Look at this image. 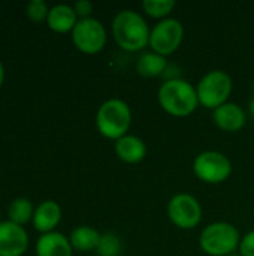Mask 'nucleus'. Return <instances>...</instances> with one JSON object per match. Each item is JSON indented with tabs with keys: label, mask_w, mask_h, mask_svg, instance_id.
Segmentation results:
<instances>
[{
	"label": "nucleus",
	"mask_w": 254,
	"mask_h": 256,
	"mask_svg": "<svg viewBox=\"0 0 254 256\" xmlns=\"http://www.w3.org/2000/svg\"><path fill=\"white\" fill-rule=\"evenodd\" d=\"M151 28L141 12L120 10L112 20V36L117 45L127 52H139L150 44Z\"/></svg>",
	"instance_id": "f257e3e1"
},
{
	"label": "nucleus",
	"mask_w": 254,
	"mask_h": 256,
	"mask_svg": "<svg viewBox=\"0 0 254 256\" xmlns=\"http://www.w3.org/2000/svg\"><path fill=\"white\" fill-rule=\"evenodd\" d=\"M159 105L172 117H187L199 105L196 87L184 78L166 80L157 92Z\"/></svg>",
	"instance_id": "f03ea898"
},
{
	"label": "nucleus",
	"mask_w": 254,
	"mask_h": 256,
	"mask_svg": "<svg viewBox=\"0 0 254 256\" xmlns=\"http://www.w3.org/2000/svg\"><path fill=\"white\" fill-rule=\"evenodd\" d=\"M132 118L129 104L120 98H111L99 106L96 114V128L102 136L117 141L129 134Z\"/></svg>",
	"instance_id": "7ed1b4c3"
},
{
	"label": "nucleus",
	"mask_w": 254,
	"mask_h": 256,
	"mask_svg": "<svg viewBox=\"0 0 254 256\" xmlns=\"http://www.w3.org/2000/svg\"><path fill=\"white\" fill-rule=\"evenodd\" d=\"M241 234L229 222H213L199 236V246L208 256H229L240 249Z\"/></svg>",
	"instance_id": "20e7f679"
},
{
	"label": "nucleus",
	"mask_w": 254,
	"mask_h": 256,
	"mask_svg": "<svg viewBox=\"0 0 254 256\" xmlns=\"http://www.w3.org/2000/svg\"><path fill=\"white\" fill-rule=\"evenodd\" d=\"M232 88L234 81L231 75L222 69H213L207 72L196 86L199 105L214 111L216 108L229 102Z\"/></svg>",
	"instance_id": "39448f33"
},
{
	"label": "nucleus",
	"mask_w": 254,
	"mask_h": 256,
	"mask_svg": "<svg viewBox=\"0 0 254 256\" xmlns=\"http://www.w3.org/2000/svg\"><path fill=\"white\" fill-rule=\"evenodd\" d=\"M231 159L217 150H205L193 160L195 176L207 184L225 183L232 174Z\"/></svg>",
	"instance_id": "423d86ee"
},
{
	"label": "nucleus",
	"mask_w": 254,
	"mask_h": 256,
	"mask_svg": "<svg viewBox=\"0 0 254 256\" xmlns=\"http://www.w3.org/2000/svg\"><path fill=\"white\" fill-rule=\"evenodd\" d=\"M184 39V26L177 18H165L159 21L150 33L148 46L151 51L168 57L174 54L183 44Z\"/></svg>",
	"instance_id": "0eeeda50"
},
{
	"label": "nucleus",
	"mask_w": 254,
	"mask_h": 256,
	"mask_svg": "<svg viewBox=\"0 0 254 256\" xmlns=\"http://www.w3.org/2000/svg\"><path fill=\"white\" fill-rule=\"evenodd\" d=\"M168 218L180 230H193L202 220L201 202L190 194H177L168 202Z\"/></svg>",
	"instance_id": "6e6552de"
},
{
	"label": "nucleus",
	"mask_w": 254,
	"mask_h": 256,
	"mask_svg": "<svg viewBox=\"0 0 254 256\" xmlns=\"http://www.w3.org/2000/svg\"><path fill=\"white\" fill-rule=\"evenodd\" d=\"M72 40L81 52L97 54L106 45V28L99 20L93 16L78 20L76 26L72 30Z\"/></svg>",
	"instance_id": "1a4fd4ad"
},
{
	"label": "nucleus",
	"mask_w": 254,
	"mask_h": 256,
	"mask_svg": "<svg viewBox=\"0 0 254 256\" xmlns=\"http://www.w3.org/2000/svg\"><path fill=\"white\" fill-rule=\"evenodd\" d=\"M27 244L28 238L21 225L10 220L0 224V256H21Z\"/></svg>",
	"instance_id": "9d476101"
},
{
	"label": "nucleus",
	"mask_w": 254,
	"mask_h": 256,
	"mask_svg": "<svg viewBox=\"0 0 254 256\" xmlns=\"http://www.w3.org/2000/svg\"><path fill=\"white\" fill-rule=\"evenodd\" d=\"M214 124L223 132H238L247 123V112L235 102H226L213 111Z\"/></svg>",
	"instance_id": "9b49d317"
},
{
	"label": "nucleus",
	"mask_w": 254,
	"mask_h": 256,
	"mask_svg": "<svg viewBox=\"0 0 254 256\" xmlns=\"http://www.w3.org/2000/svg\"><path fill=\"white\" fill-rule=\"evenodd\" d=\"M114 152H115V156L120 160H123L124 164L135 165V164H139L145 159L147 144L142 138L132 135V134H127L123 138L115 141Z\"/></svg>",
	"instance_id": "f8f14e48"
},
{
	"label": "nucleus",
	"mask_w": 254,
	"mask_h": 256,
	"mask_svg": "<svg viewBox=\"0 0 254 256\" xmlns=\"http://www.w3.org/2000/svg\"><path fill=\"white\" fill-rule=\"evenodd\" d=\"M70 242L60 232H46L42 234L36 243L37 256H72Z\"/></svg>",
	"instance_id": "ddd939ff"
},
{
	"label": "nucleus",
	"mask_w": 254,
	"mask_h": 256,
	"mask_svg": "<svg viewBox=\"0 0 254 256\" xmlns=\"http://www.w3.org/2000/svg\"><path fill=\"white\" fill-rule=\"evenodd\" d=\"M61 219V208L55 201H43L33 213V225L37 231L46 234L58 225Z\"/></svg>",
	"instance_id": "4468645a"
},
{
	"label": "nucleus",
	"mask_w": 254,
	"mask_h": 256,
	"mask_svg": "<svg viewBox=\"0 0 254 256\" xmlns=\"http://www.w3.org/2000/svg\"><path fill=\"white\" fill-rule=\"evenodd\" d=\"M46 22L51 30L57 32V33H66V32L73 30V27L78 22V15H76L73 6L61 3V4H55L49 9Z\"/></svg>",
	"instance_id": "2eb2a0df"
},
{
	"label": "nucleus",
	"mask_w": 254,
	"mask_h": 256,
	"mask_svg": "<svg viewBox=\"0 0 254 256\" xmlns=\"http://www.w3.org/2000/svg\"><path fill=\"white\" fill-rule=\"evenodd\" d=\"M169 63L168 58L154 52V51H144L138 57L135 63V69L139 76L142 78H157L165 75Z\"/></svg>",
	"instance_id": "dca6fc26"
},
{
	"label": "nucleus",
	"mask_w": 254,
	"mask_h": 256,
	"mask_svg": "<svg viewBox=\"0 0 254 256\" xmlns=\"http://www.w3.org/2000/svg\"><path fill=\"white\" fill-rule=\"evenodd\" d=\"M100 232L91 226H87V225H82V226H78L75 228L72 232H70V237H69V242L72 244V248L75 250H79V252H91V250H96L97 249V244L100 242Z\"/></svg>",
	"instance_id": "f3484780"
},
{
	"label": "nucleus",
	"mask_w": 254,
	"mask_h": 256,
	"mask_svg": "<svg viewBox=\"0 0 254 256\" xmlns=\"http://www.w3.org/2000/svg\"><path fill=\"white\" fill-rule=\"evenodd\" d=\"M177 3L175 0H144L142 2V10L159 21L169 18L171 12L175 9Z\"/></svg>",
	"instance_id": "a211bd4d"
},
{
	"label": "nucleus",
	"mask_w": 254,
	"mask_h": 256,
	"mask_svg": "<svg viewBox=\"0 0 254 256\" xmlns=\"http://www.w3.org/2000/svg\"><path fill=\"white\" fill-rule=\"evenodd\" d=\"M33 213V206L27 198H16L9 206V219L16 225L27 224Z\"/></svg>",
	"instance_id": "6ab92c4d"
},
{
	"label": "nucleus",
	"mask_w": 254,
	"mask_h": 256,
	"mask_svg": "<svg viewBox=\"0 0 254 256\" xmlns=\"http://www.w3.org/2000/svg\"><path fill=\"white\" fill-rule=\"evenodd\" d=\"M96 254L99 256H121L123 242L121 237L115 232H105L100 236Z\"/></svg>",
	"instance_id": "aec40b11"
},
{
	"label": "nucleus",
	"mask_w": 254,
	"mask_h": 256,
	"mask_svg": "<svg viewBox=\"0 0 254 256\" xmlns=\"http://www.w3.org/2000/svg\"><path fill=\"white\" fill-rule=\"evenodd\" d=\"M48 12H49V9H48L46 3L43 0H31L27 4V15H28V18L36 21V22H40V21L46 20Z\"/></svg>",
	"instance_id": "412c9836"
},
{
	"label": "nucleus",
	"mask_w": 254,
	"mask_h": 256,
	"mask_svg": "<svg viewBox=\"0 0 254 256\" xmlns=\"http://www.w3.org/2000/svg\"><path fill=\"white\" fill-rule=\"evenodd\" d=\"M238 254L241 256H254V230L249 231L240 243Z\"/></svg>",
	"instance_id": "4be33fe9"
},
{
	"label": "nucleus",
	"mask_w": 254,
	"mask_h": 256,
	"mask_svg": "<svg viewBox=\"0 0 254 256\" xmlns=\"http://www.w3.org/2000/svg\"><path fill=\"white\" fill-rule=\"evenodd\" d=\"M73 9L76 12V15L79 16V20L84 18H91V12H93V3L88 0H78L73 4Z\"/></svg>",
	"instance_id": "5701e85b"
},
{
	"label": "nucleus",
	"mask_w": 254,
	"mask_h": 256,
	"mask_svg": "<svg viewBox=\"0 0 254 256\" xmlns=\"http://www.w3.org/2000/svg\"><path fill=\"white\" fill-rule=\"evenodd\" d=\"M249 114H250V117L254 120V98L250 100V104H249Z\"/></svg>",
	"instance_id": "b1692460"
},
{
	"label": "nucleus",
	"mask_w": 254,
	"mask_h": 256,
	"mask_svg": "<svg viewBox=\"0 0 254 256\" xmlns=\"http://www.w3.org/2000/svg\"><path fill=\"white\" fill-rule=\"evenodd\" d=\"M3 76H4V72H3V66H1V63H0V86H1V82H3Z\"/></svg>",
	"instance_id": "393cba45"
},
{
	"label": "nucleus",
	"mask_w": 254,
	"mask_h": 256,
	"mask_svg": "<svg viewBox=\"0 0 254 256\" xmlns=\"http://www.w3.org/2000/svg\"><path fill=\"white\" fill-rule=\"evenodd\" d=\"M229 256H241L238 252H235V254H232V255H229Z\"/></svg>",
	"instance_id": "a878e982"
},
{
	"label": "nucleus",
	"mask_w": 254,
	"mask_h": 256,
	"mask_svg": "<svg viewBox=\"0 0 254 256\" xmlns=\"http://www.w3.org/2000/svg\"><path fill=\"white\" fill-rule=\"evenodd\" d=\"M252 88H253V94H254V81H253V87H252Z\"/></svg>",
	"instance_id": "bb28decb"
}]
</instances>
